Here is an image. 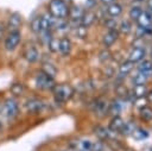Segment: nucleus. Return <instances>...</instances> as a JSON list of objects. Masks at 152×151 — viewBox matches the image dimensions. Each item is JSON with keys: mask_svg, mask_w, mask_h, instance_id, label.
Returning a JSON list of instances; mask_svg holds the SVG:
<instances>
[{"mask_svg": "<svg viewBox=\"0 0 152 151\" xmlns=\"http://www.w3.org/2000/svg\"><path fill=\"white\" fill-rule=\"evenodd\" d=\"M20 42H21V32L20 31L6 32V34L2 39V48L6 52H13L19 46Z\"/></svg>", "mask_w": 152, "mask_h": 151, "instance_id": "3", "label": "nucleus"}, {"mask_svg": "<svg viewBox=\"0 0 152 151\" xmlns=\"http://www.w3.org/2000/svg\"><path fill=\"white\" fill-rule=\"evenodd\" d=\"M5 34H6V29H5V25L0 23V42H1V39H4Z\"/></svg>", "mask_w": 152, "mask_h": 151, "instance_id": "39", "label": "nucleus"}, {"mask_svg": "<svg viewBox=\"0 0 152 151\" xmlns=\"http://www.w3.org/2000/svg\"><path fill=\"white\" fill-rule=\"evenodd\" d=\"M95 134L99 137V139H101V140H106V139H108V137H109V130L108 128H106V127H103V126H96L95 127Z\"/></svg>", "mask_w": 152, "mask_h": 151, "instance_id": "28", "label": "nucleus"}, {"mask_svg": "<svg viewBox=\"0 0 152 151\" xmlns=\"http://www.w3.org/2000/svg\"><path fill=\"white\" fill-rule=\"evenodd\" d=\"M147 103H148V101H147L146 96L134 99V106H135L137 108H139V109H140V108H142V107H145V106H147Z\"/></svg>", "mask_w": 152, "mask_h": 151, "instance_id": "35", "label": "nucleus"}, {"mask_svg": "<svg viewBox=\"0 0 152 151\" xmlns=\"http://www.w3.org/2000/svg\"><path fill=\"white\" fill-rule=\"evenodd\" d=\"M113 1H115V0H101V2L104 4V5H109V4H112Z\"/></svg>", "mask_w": 152, "mask_h": 151, "instance_id": "42", "label": "nucleus"}, {"mask_svg": "<svg viewBox=\"0 0 152 151\" xmlns=\"http://www.w3.org/2000/svg\"><path fill=\"white\" fill-rule=\"evenodd\" d=\"M96 19H97L96 18V13L94 11H91V10L84 11V13H83V15H82V18L80 20V25H82V26L88 29V27H90L95 23Z\"/></svg>", "mask_w": 152, "mask_h": 151, "instance_id": "14", "label": "nucleus"}, {"mask_svg": "<svg viewBox=\"0 0 152 151\" xmlns=\"http://www.w3.org/2000/svg\"><path fill=\"white\" fill-rule=\"evenodd\" d=\"M147 92H148V88H147L146 84H135V86H133V96L135 99L146 96Z\"/></svg>", "mask_w": 152, "mask_h": 151, "instance_id": "23", "label": "nucleus"}, {"mask_svg": "<svg viewBox=\"0 0 152 151\" xmlns=\"http://www.w3.org/2000/svg\"><path fill=\"white\" fill-rule=\"evenodd\" d=\"M30 29L34 34H40L42 29H40V15H36L30 24Z\"/></svg>", "mask_w": 152, "mask_h": 151, "instance_id": "26", "label": "nucleus"}, {"mask_svg": "<svg viewBox=\"0 0 152 151\" xmlns=\"http://www.w3.org/2000/svg\"><path fill=\"white\" fill-rule=\"evenodd\" d=\"M58 45H59V38H57V37H51L48 40V49L52 54L58 52Z\"/></svg>", "mask_w": 152, "mask_h": 151, "instance_id": "29", "label": "nucleus"}, {"mask_svg": "<svg viewBox=\"0 0 152 151\" xmlns=\"http://www.w3.org/2000/svg\"><path fill=\"white\" fill-rule=\"evenodd\" d=\"M72 50V43L69 37H62L59 38V45H58V52L62 56H68L70 55Z\"/></svg>", "mask_w": 152, "mask_h": 151, "instance_id": "13", "label": "nucleus"}, {"mask_svg": "<svg viewBox=\"0 0 152 151\" xmlns=\"http://www.w3.org/2000/svg\"><path fill=\"white\" fill-rule=\"evenodd\" d=\"M24 108L27 113L39 114L45 109V102L37 97H30L24 102Z\"/></svg>", "mask_w": 152, "mask_h": 151, "instance_id": "7", "label": "nucleus"}, {"mask_svg": "<svg viewBox=\"0 0 152 151\" xmlns=\"http://www.w3.org/2000/svg\"><path fill=\"white\" fill-rule=\"evenodd\" d=\"M2 113L6 119L12 120L19 115V103L15 97L10 96L2 102Z\"/></svg>", "mask_w": 152, "mask_h": 151, "instance_id": "4", "label": "nucleus"}, {"mask_svg": "<svg viewBox=\"0 0 152 151\" xmlns=\"http://www.w3.org/2000/svg\"><path fill=\"white\" fill-rule=\"evenodd\" d=\"M109 103L104 99H97L94 103V113L99 117H104L108 113Z\"/></svg>", "mask_w": 152, "mask_h": 151, "instance_id": "15", "label": "nucleus"}, {"mask_svg": "<svg viewBox=\"0 0 152 151\" xmlns=\"http://www.w3.org/2000/svg\"><path fill=\"white\" fill-rule=\"evenodd\" d=\"M125 122H126V121H125L120 115H115V117H113V118L110 119L109 124H108V130H109V132L121 133Z\"/></svg>", "mask_w": 152, "mask_h": 151, "instance_id": "12", "label": "nucleus"}, {"mask_svg": "<svg viewBox=\"0 0 152 151\" xmlns=\"http://www.w3.org/2000/svg\"><path fill=\"white\" fill-rule=\"evenodd\" d=\"M118 31H119V33H122V34L131 33V31H132V23H131V20L122 19L119 23V25H118Z\"/></svg>", "mask_w": 152, "mask_h": 151, "instance_id": "22", "label": "nucleus"}, {"mask_svg": "<svg viewBox=\"0 0 152 151\" xmlns=\"http://www.w3.org/2000/svg\"><path fill=\"white\" fill-rule=\"evenodd\" d=\"M116 26H118L116 18H107V19H104V27H107V30L116 29Z\"/></svg>", "mask_w": 152, "mask_h": 151, "instance_id": "33", "label": "nucleus"}, {"mask_svg": "<svg viewBox=\"0 0 152 151\" xmlns=\"http://www.w3.org/2000/svg\"><path fill=\"white\" fill-rule=\"evenodd\" d=\"M146 56V51L145 48L142 46H135L131 50V52L128 54V61H131L132 63H139L140 61H142Z\"/></svg>", "mask_w": 152, "mask_h": 151, "instance_id": "11", "label": "nucleus"}, {"mask_svg": "<svg viewBox=\"0 0 152 151\" xmlns=\"http://www.w3.org/2000/svg\"><path fill=\"white\" fill-rule=\"evenodd\" d=\"M135 23H137L139 29H142V30L147 31L152 27V14L150 12H147L146 10H142L141 14L135 20Z\"/></svg>", "mask_w": 152, "mask_h": 151, "instance_id": "8", "label": "nucleus"}, {"mask_svg": "<svg viewBox=\"0 0 152 151\" xmlns=\"http://www.w3.org/2000/svg\"><path fill=\"white\" fill-rule=\"evenodd\" d=\"M84 11L82 10L81 6H77V5H72V6H69V12H68V18L71 20V21H80L82 15H83Z\"/></svg>", "mask_w": 152, "mask_h": 151, "instance_id": "16", "label": "nucleus"}, {"mask_svg": "<svg viewBox=\"0 0 152 151\" xmlns=\"http://www.w3.org/2000/svg\"><path fill=\"white\" fill-rule=\"evenodd\" d=\"M89 151H104L103 144L101 141H91V146Z\"/></svg>", "mask_w": 152, "mask_h": 151, "instance_id": "36", "label": "nucleus"}, {"mask_svg": "<svg viewBox=\"0 0 152 151\" xmlns=\"http://www.w3.org/2000/svg\"><path fill=\"white\" fill-rule=\"evenodd\" d=\"M48 11L53 18L63 20L68 18L69 5L64 0H50L48 4Z\"/></svg>", "mask_w": 152, "mask_h": 151, "instance_id": "2", "label": "nucleus"}, {"mask_svg": "<svg viewBox=\"0 0 152 151\" xmlns=\"http://www.w3.org/2000/svg\"><path fill=\"white\" fill-rule=\"evenodd\" d=\"M141 12H142V8H141L140 6H138V5L131 6V8H129V11H128V17H129L131 20L135 21V20L139 18V15L141 14Z\"/></svg>", "mask_w": 152, "mask_h": 151, "instance_id": "27", "label": "nucleus"}, {"mask_svg": "<svg viewBox=\"0 0 152 151\" xmlns=\"http://www.w3.org/2000/svg\"><path fill=\"white\" fill-rule=\"evenodd\" d=\"M118 39H119V31L116 29L108 30L102 37V44H103L104 49H109Z\"/></svg>", "mask_w": 152, "mask_h": 151, "instance_id": "10", "label": "nucleus"}, {"mask_svg": "<svg viewBox=\"0 0 152 151\" xmlns=\"http://www.w3.org/2000/svg\"><path fill=\"white\" fill-rule=\"evenodd\" d=\"M135 1H139V2H142V1H146V0H135Z\"/></svg>", "mask_w": 152, "mask_h": 151, "instance_id": "43", "label": "nucleus"}, {"mask_svg": "<svg viewBox=\"0 0 152 151\" xmlns=\"http://www.w3.org/2000/svg\"><path fill=\"white\" fill-rule=\"evenodd\" d=\"M115 92H116V94H119L120 96H126V95L128 94L127 88H126L124 84H118L116 88H115Z\"/></svg>", "mask_w": 152, "mask_h": 151, "instance_id": "38", "label": "nucleus"}, {"mask_svg": "<svg viewBox=\"0 0 152 151\" xmlns=\"http://www.w3.org/2000/svg\"><path fill=\"white\" fill-rule=\"evenodd\" d=\"M146 99L148 102H152V89H148V92L146 94Z\"/></svg>", "mask_w": 152, "mask_h": 151, "instance_id": "41", "label": "nucleus"}, {"mask_svg": "<svg viewBox=\"0 0 152 151\" xmlns=\"http://www.w3.org/2000/svg\"><path fill=\"white\" fill-rule=\"evenodd\" d=\"M132 136H133L134 139H137V140H144V139H146V138L148 137V132H147L146 130L141 128V127H135V130L133 131Z\"/></svg>", "mask_w": 152, "mask_h": 151, "instance_id": "30", "label": "nucleus"}, {"mask_svg": "<svg viewBox=\"0 0 152 151\" xmlns=\"http://www.w3.org/2000/svg\"><path fill=\"white\" fill-rule=\"evenodd\" d=\"M139 114H140L141 120H144V121H146V122L152 121V108H151V107L145 106V107L140 108V109H139Z\"/></svg>", "mask_w": 152, "mask_h": 151, "instance_id": "24", "label": "nucleus"}, {"mask_svg": "<svg viewBox=\"0 0 152 151\" xmlns=\"http://www.w3.org/2000/svg\"><path fill=\"white\" fill-rule=\"evenodd\" d=\"M122 5L116 2V1H113L112 4L107 5V8H106V12L107 14L110 17V18H116L119 17L121 13H122Z\"/></svg>", "mask_w": 152, "mask_h": 151, "instance_id": "17", "label": "nucleus"}, {"mask_svg": "<svg viewBox=\"0 0 152 151\" xmlns=\"http://www.w3.org/2000/svg\"><path fill=\"white\" fill-rule=\"evenodd\" d=\"M137 68H138V71H141V73H144V74L150 75V74L152 73V61L144 58L142 61H140V62L138 63Z\"/></svg>", "mask_w": 152, "mask_h": 151, "instance_id": "20", "label": "nucleus"}, {"mask_svg": "<svg viewBox=\"0 0 152 151\" xmlns=\"http://www.w3.org/2000/svg\"><path fill=\"white\" fill-rule=\"evenodd\" d=\"M55 102L57 103H65L68 102L75 94V89L69 83H56L51 90Z\"/></svg>", "mask_w": 152, "mask_h": 151, "instance_id": "1", "label": "nucleus"}, {"mask_svg": "<svg viewBox=\"0 0 152 151\" xmlns=\"http://www.w3.org/2000/svg\"><path fill=\"white\" fill-rule=\"evenodd\" d=\"M10 92L13 96H21L25 93V86L21 82H14L10 86Z\"/></svg>", "mask_w": 152, "mask_h": 151, "instance_id": "21", "label": "nucleus"}, {"mask_svg": "<svg viewBox=\"0 0 152 151\" xmlns=\"http://www.w3.org/2000/svg\"><path fill=\"white\" fill-rule=\"evenodd\" d=\"M120 112H121V106H120V103H119L118 101H112V102L109 103V106H108V113H110L113 117H115V115H119Z\"/></svg>", "mask_w": 152, "mask_h": 151, "instance_id": "31", "label": "nucleus"}, {"mask_svg": "<svg viewBox=\"0 0 152 151\" xmlns=\"http://www.w3.org/2000/svg\"><path fill=\"white\" fill-rule=\"evenodd\" d=\"M87 27L82 26V25H78L77 29H76V33H77V37L80 38H86L87 37Z\"/></svg>", "mask_w": 152, "mask_h": 151, "instance_id": "37", "label": "nucleus"}, {"mask_svg": "<svg viewBox=\"0 0 152 151\" xmlns=\"http://www.w3.org/2000/svg\"><path fill=\"white\" fill-rule=\"evenodd\" d=\"M23 57L26 62L28 63H34L38 61L39 58V51H38V48L33 44H30L27 45L25 49H24V52H23Z\"/></svg>", "mask_w": 152, "mask_h": 151, "instance_id": "9", "label": "nucleus"}, {"mask_svg": "<svg viewBox=\"0 0 152 151\" xmlns=\"http://www.w3.org/2000/svg\"><path fill=\"white\" fill-rule=\"evenodd\" d=\"M33 81H34L36 87H37L38 89H42V90H50V92H51L52 88H53L55 84H56L55 78H52V77H50L49 75L44 74L42 70L37 71V74L34 75Z\"/></svg>", "mask_w": 152, "mask_h": 151, "instance_id": "5", "label": "nucleus"}, {"mask_svg": "<svg viewBox=\"0 0 152 151\" xmlns=\"http://www.w3.org/2000/svg\"><path fill=\"white\" fill-rule=\"evenodd\" d=\"M134 63H132L131 61H128V59H126V61H124L120 65H119V76H121V77H124V76H127L133 69H134Z\"/></svg>", "mask_w": 152, "mask_h": 151, "instance_id": "18", "label": "nucleus"}, {"mask_svg": "<svg viewBox=\"0 0 152 151\" xmlns=\"http://www.w3.org/2000/svg\"><path fill=\"white\" fill-rule=\"evenodd\" d=\"M146 6H147V12L152 14V0H146Z\"/></svg>", "mask_w": 152, "mask_h": 151, "instance_id": "40", "label": "nucleus"}, {"mask_svg": "<svg viewBox=\"0 0 152 151\" xmlns=\"http://www.w3.org/2000/svg\"><path fill=\"white\" fill-rule=\"evenodd\" d=\"M40 70H42L44 74H46V75H49L50 77H52V78H55L56 75L58 74V69L56 68V65L52 64V63H50V62H44V63L42 64Z\"/></svg>", "mask_w": 152, "mask_h": 151, "instance_id": "19", "label": "nucleus"}, {"mask_svg": "<svg viewBox=\"0 0 152 151\" xmlns=\"http://www.w3.org/2000/svg\"><path fill=\"white\" fill-rule=\"evenodd\" d=\"M6 32H13V31H20L23 25V17L18 12H12L6 18V21L4 23Z\"/></svg>", "mask_w": 152, "mask_h": 151, "instance_id": "6", "label": "nucleus"}, {"mask_svg": "<svg viewBox=\"0 0 152 151\" xmlns=\"http://www.w3.org/2000/svg\"><path fill=\"white\" fill-rule=\"evenodd\" d=\"M110 56H112L110 51H109L108 49H103V50L99 54V61L102 62V63H106V62L110 58Z\"/></svg>", "mask_w": 152, "mask_h": 151, "instance_id": "34", "label": "nucleus"}, {"mask_svg": "<svg viewBox=\"0 0 152 151\" xmlns=\"http://www.w3.org/2000/svg\"><path fill=\"white\" fill-rule=\"evenodd\" d=\"M151 61H152V51H151Z\"/></svg>", "mask_w": 152, "mask_h": 151, "instance_id": "44", "label": "nucleus"}, {"mask_svg": "<svg viewBox=\"0 0 152 151\" xmlns=\"http://www.w3.org/2000/svg\"><path fill=\"white\" fill-rule=\"evenodd\" d=\"M148 76H150V75H147V74H144V73H141V71H138V73L133 76V78H132L133 84H134V86H135V84H146V82H147V80H148Z\"/></svg>", "mask_w": 152, "mask_h": 151, "instance_id": "25", "label": "nucleus"}, {"mask_svg": "<svg viewBox=\"0 0 152 151\" xmlns=\"http://www.w3.org/2000/svg\"><path fill=\"white\" fill-rule=\"evenodd\" d=\"M135 125L133 124V122H131V121H127V122H125V125H124V128H122V131H121V134H124V136H132V133H133V131L135 130Z\"/></svg>", "mask_w": 152, "mask_h": 151, "instance_id": "32", "label": "nucleus"}]
</instances>
